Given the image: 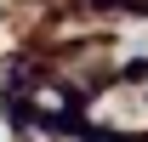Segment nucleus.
I'll list each match as a JSON object with an SVG mask.
<instances>
[]
</instances>
